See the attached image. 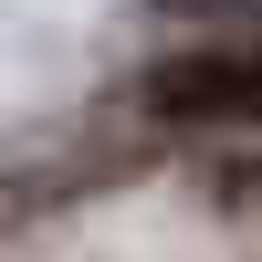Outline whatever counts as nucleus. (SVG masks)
Listing matches in <instances>:
<instances>
[{
	"label": "nucleus",
	"instance_id": "nucleus-1",
	"mask_svg": "<svg viewBox=\"0 0 262 262\" xmlns=\"http://www.w3.org/2000/svg\"><path fill=\"white\" fill-rule=\"evenodd\" d=\"M147 105L168 126H262V42H200L147 63Z\"/></svg>",
	"mask_w": 262,
	"mask_h": 262
},
{
	"label": "nucleus",
	"instance_id": "nucleus-2",
	"mask_svg": "<svg viewBox=\"0 0 262 262\" xmlns=\"http://www.w3.org/2000/svg\"><path fill=\"white\" fill-rule=\"evenodd\" d=\"M168 11H200V21H221V11H262V0H168Z\"/></svg>",
	"mask_w": 262,
	"mask_h": 262
},
{
	"label": "nucleus",
	"instance_id": "nucleus-3",
	"mask_svg": "<svg viewBox=\"0 0 262 262\" xmlns=\"http://www.w3.org/2000/svg\"><path fill=\"white\" fill-rule=\"evenodd\" d=\"M231 189H242V200H262V179H252V168H242V179H231Z\"/></svg>",
	"mask_w": 262,
	"mask_h": 262
}]
</instances>
